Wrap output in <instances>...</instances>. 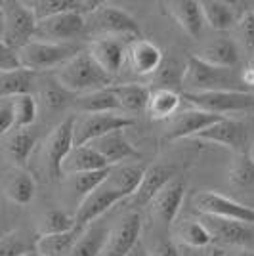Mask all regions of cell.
<instances>
[{"label": "cell", "instance_id": "1", "mask_svg": "<svg viewBox=\"0 0 254 256\" xmlns=\"http://www.w3.org/2000/svg\"><path fill=\"white\" fill-rule=\"evenodd\" d=\"M182 94L197 92H246L235 69H224L202 62L199 56H191L182 69Z\"/></svg>", "mask_w": 254, "mask_h": 256}, {"label": "cell", "instance_id": "2", "mask_svg": "<svg viewBox=\"0 0 254 256\" xmlns=\"http://www.w3.org/2000/svg\"><path fill=\"white\" fill-rule=\"evenodd\" d=\"M54 76L74 96H82L88 92L113 86V76L107 75L88 52H78L67 64L56 69Z\"/></svg>", "mask_w": 254, "mask_h": 256}, {"label": "cell", "instance_id": "3", "mask_svg": "<svg viewBox=\"0 0 254 256\" xmlns=\"http://www.w3.org/2000/svg\"><path fill=\"white\" fill-rule=\"evenodd\" d=\"M78 52H80V48L71 42L58 44L31 40L23 48H20L16 54H18L22 69H27L31 73H44V71L60 69L62 65L67 64Z\"/></svg>", "mask_w": 254, "mask_h": 256}, {"label": "cell", "instance_id": "4", "mask_svg": "<svg viewBox=\"0 0 254 256\" xmlns=\"http://www.w3.org/2000/svg\"><path fill=\"white\" fill-rule=\"evenodd\" d=\"M4 12V32H2V42L14 52H18L25 44L34 40L36 32V18L32 10L27 6V2H0Z\"/></svg>", "mask_w": 254, "mask_h": 256}, {"label": "cell", "instance_id": "5", "mask_svg": "<svg viewBox=\"0 0 254 256\" xmlns=\"http://www.w3.org/2000/svg\"><path fill=\"white\" fill-rule=\"evenodd\" d=\"M134 124V118L122 113H98V115H76L73 126V146H88L115 130H126Z\"/></svg>", "mask_w": 254, "mask_h": 256}, {"label": "cell", "instance_id": "6", "mask_svg": "<svg viewBox=\"0 0 254 256\" xmlns=\"http://www.w3.org/2000/svg\"><path fill=\"white\" fill-rule=\"evenodd\" d=\"M182 100L195 109L220 117H226V113H243L254 109L252 92H197L182 94Z\"/></svg>", "mask_w": 254, "mask_h": 256}, {"label": "cell", "instance_id": "7", "mask_svg": "<svg viewBox=\"0 0 254 256\" xmlns=\"http://www.w3.org/2000/svg\"><path fill=\"white\" fill-rule=\"evenodd\" d=\"M86 29L96 31L98 36H118V38L134 36V38H140L138 22L128 12H124L118 6H111V4H102L94 14H90L88 22H86Z\"/></svg>", "mask_w": 254, "mask_h": 256}, {"label": "cell", "instance_id": "8", "mask_svg": "<svg viewBox=\"0 0 254 256\" xmlns=\"http://www.w3.org/2000/svg\"><path fill=\"white\" fill-rule=\"evenodd\" d=\"M193 204L199 212H202V216L235 220L246 226L254 224L252 206L233 201L232 197H226L218 192H197L193 195Z\"/></svg>", "mask_w": 254, "mask_h": 256}, {"label": "cell", "instance_id": "9", "mask_svg": "<svg viewBox=\"0 0 254 256\" xmlns=\"http://www.w3.org/2000/svg\"><path fill=\"white\" fill-rule=\"evenodd\" d=\"M84 29L86 22L80 14H76V12H64V14L48 18V20L36 22L34 40L65 44L69 42L71 38H76L78 34H82Z\"/></svg>", "mask_w": 254, "mask_h": 256}, {"label": "cell", "instance_id": "10", "mask_svg": "<svg viewBox=\"0 0 254 256\" xmlns=\"http://www.w3.org/2000/svg\"><path fill=\"white\" fill-rule=\"evenodd\" d=\"M142 214L138 210H130L120 218V222L109 230V239L102 256H130L138 246L142 235Z\"/></svg>", "mask_w": 254, "mask_h": 256}, {"label": "cell", "instance_id": "11", "mask_svg": "<svg viewBox=\"0 0 254 256\" xmlns=\"http://www.w3.org/2000/svg\"><path fill=\"white\" fill-rule=\"evenodd\" d=\"M195 140H202V142H208V144H218V146L228 148L235 153H244L246 146H248V130H246V124L243 120L224 117L216 124L199 132L195 136Z\"/></svg>", "mask_w": 254, "mask_h": 256}, {"label": "cell", "instance_id": "12", "mask_svg": "<svg viewBox=\"0 0 254 256\" xmlns=\"http://www.w3.org/2000/svg\"><path fill=\"white\" fill-rule=\"evenodd\" d=\"M162 60H164L162 50L148 38H132L128 42L124 64L134 75L153 76L159 71Z\"/></svg>", "mask_w": 254, "mask_h": 256}, {"label": "cell", "instance_id": "13", "mask_svg": "<svg viewBox=\"0 0 254 256\" xmlns=\"http://www.w3.org/2000/svg\"><path fill=\"white\" fill-rule=\"evenodd\" d=\"M120 201H124V195L111 190V188H107L104 184L96 192L86 195L84 199L78 203V208H76V214H74V224L86 230L88 226L94 224L102 214H106L111 206H115Z\"/></svg>", "mask_w": 254, "mask_h": 256}, {"label": "cell", "instance_id": "14", "mask_svg": "<svg viewBox=\"0 0 254 256\" xmlns=\"http://www.w3.org/2000/svg\"><path fill=\"white\" fill-rule=\"evenodd\" d=\"M224 117L220 115H212V113H206V111H201V109H186L184 113H180L178 117L172 118V122L166 128V134L162 142L164 144H172L176 140H184V138H195L199 132H202L204 128L216 124L218 120H222Z\"/></svg>", "mask_w": 254, "mask_h": 256}, {"label": "cell", "instance_id": "15", "mask_svg": "<svg viewBox=\"0 0 254 256\" xmlns=\"http://www.w3.org/2000/svg\"><path fill=\"white\" fill-rule=\"evenodd\" d=\"M128 44L118 36H94L88 46V54L109 76L115 78L124 65Z\"/></svg>", "mask_w": 254, "mask_h": 256}, {"label": "cell", "instance_id": "16", "mask_svg": "<svg viewBox=\"0 0 254 256\" xmlns=\"http://www.w3.org/2000/svg\"><path fill=\"white\" fill-rule=\"evenodd\" d=\"M73 126L74 115L65 117L58 126L54 128L50 138L46 142V162L52 178H62V162L73 150Z\"/></svg>", "mask_w": 254, "mask_h": 256}, {"label": "cell", "instance_id": "17", "mask_svg": "<svg viewBox=\"0 0 254 256\" xmlns=\"http://www.w3.org/2000/svg\"><path fill=\"white\" fill-rule=\"evenodd\" d=\"M92 146L104 159L109 166H118L120 162L124 160H140L142 159V153L136 150V146H132L128 142L124 130H115L111 134H106L104 138L96 140Z\"/></svg>", "mask_w": 254, "mask_h": 256}, {"label": "cell", "instance_id": "18", "mask_svg": "<svg viewBox=\"0 0 254 256\" xmlns=\"http://www.w3.org/2000/svg\"><path fill=\"white\" fill-rule=\"evenodd\" d=\"M184 197H186V182L182 180V178L170 180L168 184L155 195V199L151 201V204H153V214H155L166 228H170V226L176 222V216L180 212Z\"/></svg>", "mask_w": 254, "mask_h": 256}, {"label": "cell", "instance_id": "19", "mask_svg": "<svg viewBox=\"0 0 254 256\" xmlns=\"http://www.w3.org/2000/svg\"><path fill=\"white\" fill-rule=\"evenodd\" d=\"M174 178H176V168H172L168 164H153V166L146 168V174L140 182V188L130 197V204L144 206V204L151 203L155 199V195Z\"/></svg>", "mask_w": 254, "mask_h": 256}, {"label": "cell", "instance_id": "20", "mask_svg": "<svg viewBox=\"0 0 254 256\" xmlns=\"http://www.w3.org/2000/svg\"><path fill=\"white\" fill-rule=\"evenodd\" d=\"M202 226L208 230L212 241L226 243V245H244L252 239V230L246 224L226 220V218H214V216H202Z\"/></svg>", "mask_w": 254, "mask_h": 256}, {"label": "cell", "instance_id": "21", "mask_svg": "<svg viewBox=\"0 0 254 256\" xmlns=\"http://www.w3.org/2000/svg\"><path fill=\"white\" fill-rule=\"evenodd\" d=\"M166 12L172 16V20L180 25L184 31L193 38L201 36L204 29V16L199 0H172L166 2Z\"/></svg>", "mask_w": 254, "mask_h": 256}, {"label": "cell", "instance_id": "22", "mask_svg": "<svg viewBox=\"0 0 254 256\" xmlns=\"http://www.w3.org/2000/svg\"><path fill=\"white\" fill-rule=\"evenodd\" d=\"M199 58L202 62L214 65V67L235 69L241 62L239 44H237V40H233L232 36H218L202 48Z\"/></svg>", "mask_w": 254, "mask_h": 256}, {"label": "cell", "instance_id": "23", "mask_svg": "<svg viewBox=\"0 0 254 256\" xmlns=\"http://www.w3.org/2000/svg\"><path fill=\"white\" fill-rule=\"evenodd\" d=\"M109 168L106 159L92 148V146H78L69 151V155L62 162V176H76V174H84V172L102 170Z\"/></svg>", "mask_w": 254, "mask_h": 256}, {"label": "cell", "instance_id": "24", "mask_svg": "<svg viewBox=\"0 0 254 256\" xmlns=\"http://www.w3.org/2000/svg\"><path fill=\"white\" fill-rule=\"evenodd\" d=\"M116 98V104L122 115H138L148 109L149 92L151 88L142 82H124V84L111 86Z\"/></svg>", "mask_w": 254, "mask_h": 256}, {"label": "cell", "instance_id": "25", "mask_svg": "<svg viewBox=\"0 0 254 256\" xmlns=\"http://www.w3.org/2000/svg\"><path fill=\"white\" fill-rule=\"evenodd\" d=\"M82 232H84V228L74 226L73 230H69L65 234L38 235L34 239V250L40 256H69Z\"/></svg>", "mask_w": 254, "mask_h": 256}, {"label": "cell", "instance_id": "26", "mask_svg": "<svg viewBox=\"0 0 254 256\" xmlns=\"http://www.w3.org/2000/svg\"><path fill=\"white\" fill-rule=\"evenodd\" d=\"M73 109L78 115H98V113H120L116 98L109 88L104 90H96V92H88L82 96H76L73 104Z\"/></svg>", "mask_w": 254, "mask_h": 256}, {"label": "cell", "instance_id": "27", "mask_svg": "<svg viewBox=\"0 0 254 256\" xmlns=\"http://www.w3.org/2000/svg\"><path fill=\"white\" fill-rule=\"evenodd\" d=\"M34 192H36V184L34 178L29 170L25 168H14L8 172L6 182H4V193L16 204H29L34 199Z\"/></svg>", "mask_w": 254, "mask_h": 256}, {"label": "cell", "instance_id": "28", "mask_svg": "<svg viewBox=\"0 0 254 256\" xmlns=\"http://www.w3.org/2000/svg\"><path fill=\"white\" fill-rule=\"evenodd\" d=\"M182 106V94L170 88H153L149 92L148 115L153 120H166L172 118Z\"/></svg>", "mask_w": 254, "mask_h": 256}, {"label": "cell", "instance_id": "29", "mask_svg": "<svg viewBox=\"0 0 254 256\" xmlns=\"http://www.w3.org/2000/svg\"><path fill=\"white\" fill-rule=\"evenodd\" d=\"M204 23H208L214 31H230L237 25L241 16L235 10V4L222 0H204L201 2Z\"/></svg>", "mask_w": 254, "mask_h": 256}, {"label": "cell", "instance_id": "30", "mask_svg": "<svg viewBox=\"0 0 254 256\" xmlns=\"http://www.w3.org/2000/svg\"><path fill=\"white\" fill-rule=\"evenodd\" d=\"M36 140H38V134L32 130V126L18 128V130L10 132L8 142H6V153L14 160L16 168H25V162L31 157L32 150L36 146Z\"/></svg>", "mask_w": 254, "mask_h": 256}, {"label": "cell", "instance_id": "31", "mask_svg": "<svg viewBox=\"0 0 254 256\" xmlns=\"http://www.w3.org/2000/svg\"><path fill=\"white\" fill-rule=\"evenodd\" d=\"M146 174V168L142 164H120V166H113V170L106 180V186L115 190V192L122 193L124 199H130L136 190L140 188V182Z\"/></svg>", "mask_w": 254, "mask_h": 256}, {"label": "cell", "instance_id": "32", "mask_svg": "<svg viewBox=\"0 0 254 256\" xmlns=\"http://www.w3.org/2000/svg\"><path fill=\"white\" fill-rule=\"evenodd\" d=\"M107 239H109V230L106 226H88L78 237V241L74 243L69 256H102Z\"/></svg>", "mask_w": 254, "mask_h": 256}, {"label": "cell", "instance_id": "33", "mask_svg": "<svg viewBox=\"0 0 254 256\" xmlns=\"http://www.w3.org/2000/svg\"><path fill=\"white\" fill-rule=\"evenodd\" d=\"M40 100L48 111H62L65 107H73L76 96L60 84L56 76H46L40 84Z\"/></svg>", "mask_w": 254, "mask_h": 256}, {"label": "cell", "instance_id": "34", "mask_svg": "<svg viewBox=\"0 0 254 256\" xmlns=\"http://www.w3.org/2000/svg\"><path fill=\"white\" fill-rule=\"evenodd\" d=\"M34 80H36V73H31L27 69L0 73V100L2 98L22 96V94H31Z\"/></svg>", "mask_w": 254, "mask_h": 256}, {"label": "cell", "instance_id": "35", "mask_svg": "<svg viewBox=\"0 0 254 256\" xmlns=\"http://www.w3.org/2000/svg\"><path fill=\"white\" fill-rule=\"evenodd\" d=\"M174 235L180 239L182 243L193 246V248H204L212 243V237L208 234V230L202 226L201 220L195 218H184L174 222Z\"/></svg>", "mask_w": 254, "mask_h": 256}, {"label": "cell", "instance_id": "36", "mask_svg": "<svg viewBox=\"0 0 254 256\" xmlns=\"http://www.w3.org/2000/svg\"><path fill=\"white\" fill-rule=\"evenodd\" d=\"M230 182L237 190H248L254 188V159L248 151L235 153L232 164H230Z\"/></svg>", "mask_w": 254, "mask_h": 256}, {"label": "cell", "instance_id": "37", "mask_svg": "<svg viewBox=\"0 0 254 256\" xmlns=\"http://www.w3.org/2000/svg\"><path fill=\"white\" fill-rule=\"evenodd\" d=\"M74 216L67 214L62 208H50L42 214L38 224V235H56L65 234L74 228Z\"/></svg>", "mask_w": 254, "mask_h": 256}, {"label": "cell", "instance_id": "38", "mask_svg": "<svg viewBox=\"0 0 254 256\" xmlns=\"http://www.w3.org/2000/svg\"><path fill=\"white\" fill-rule=\"evenodd\" d=\"M12 106H14V130L18 128H29L36 120V100L32 94H22V96L12 98Z\"/></svg>", "mask_w": 254, "mask_h": 256}, {"label": "cell", "instance_id": "39", "mask_svg": "<svg viewBox=\"0 0 254 256\" xmlns=\"http://www.w3.org/2000/svg\"><path fill=\"white\" fill-rule=\"evenodd\" d=\"M113 170V166L109 168H102V170L94 172H84V174H76L73 176V186L76 195L80 197V201L84 199L86 195H90L92 192H96L100 186H104L106 180L109 178V174Z\"/></svg>", "mask_w": 254, "mask_h": 256}, {"label": "cell", "instance_id": "40", "mask_svg": "<svg viewBox=\"0 0 254 256\" xmlns=\"http://www.w3.org/2000/svg\"><path fill=\"white\" fill-rule=\"evenodd\" d=\"M34 250V241L25 239L20 232H12L0 237V256H23Z\"/></svg>", "mask_w": 254, "mask_h": 256}, {"label": "cell", "instance_id": "41", "mask_svg": "<svg viewBox=\"0 0 254 256\" xmlns=\"http://www.w3.org/2000/svg\"><path fill=\"white\" fill-rule=\"evenodd\" d=\"M235 27L241 46L248 54H254V12H244Z\"/></svg>", "mask_w": 254, "mask_h": 256}, {"label": "cell", "instance_id": "42", "mask_svg": "<svg viewBox=\"0 0 254 256\" xmlns=\"http://www.w3.org/2000/svg\"><path fill=\"white\" fill-rule=\"evenodd\" d=\"M14 130V106L12 98H2L0 100V138L10 134Z\"/></svg>", "mask_w": 254, "mask_h": 256}, {"label": "cell", "instance_id": "43", "mask_svg": "<svg viewBox=\"0 0 254 256\" xmlns=\"http://www.w3.org/2000/svg\"><path fill=\"white\" fill-rule=\"evenodd\" d=\"M22 69L18 54L12 48H8L6 44L0 40V73H8V71H18Z\"/></svg>", "mask_w": 254, "mask_h": 256}, {"label": "cell", "instance_id": "44", "mask_svg": "<svg viewBox=\"0 0 254 256\" xmlns=\"http://www.w3.org/2000/svg\"><path fill=\"white\" fill-rule=\"evenodd\" d=\"M149 256H180V252H178V248H176L172 239H162V241H159L157 245L153 246Z\"/></svg>", "mask_w": 254, "mask_h": 256}, {"label": "cell", "instance_id": "45", "mask_svg": "<svg viewBox=\"0 0 254 256\" xmlns=\"http://www.w3.org/2000/svg\"><path fill=\"white\" fill-rule=\"evenodd\" d=\"M239 78H241V84L244 86V90H246V92H248V90H252L254 88V67L252 65L244 67L243 71L239 73Z\"/></svg>", "mask_w": 254, "mask_h": 256}, {"label": "cell", "instance_id": "46", "mask_svg": "<svg viewBox=\"0 0 254 256\" xmlns=\"http://www.w3.org/2000/svg\"><path fill=\"white\" fill-rule=\"evenodd\" d=\"M2 32H4V12L0 6V40H2Z\"/></svg>", "mask_w": 254, "mask_h": 256}, {"label": "cell", "instance_id": "47", "mask_svg": "<svg viewBox=\"0 0 254 256\" xmlns=\"http://www.w3.org/2000/svg\"><path fill=\"white\" fill-rule=\"evenodd\" d=\"M237 256H254V250H241Z\"/></svg>", "mask_w": 254, "mask_h": 256}, {"label": "cell", "instance_id": "48", "mask_svg": "<svg viewBox=\"0 0 254 256\" xmlns=\"http://www.w3.org/2000/svg\"><path fill=\"white\" fill-rule=\"evenodd\" d=\"M136 248H138V246H136ZM136 248H134V252H132V254H130V256H149V254H146V252H142V250H140V252H138Z\"/></svg>", "mask_w": 254, "mask_h": 256}, {"label": "cell", "instance_id": "49", "mask_svg": "<svg viewBox=\"0 0 254 256\" xmlns=\"http://www.w3.org/2000/svg\"><path fill=\"white\" fill-rule=\"evenodd\" d=\"M23 256H40L36 250H31V252H27V254H23Z\"/></svg>", "mask_w": 254, "mask_h": 256}, {"label": "cell", "instance_id": "50", "mask_svg": "<svg viewBox=\"0 0 254 256\" xmlns=\"http://www.w3.org/2000/svg\"><path fill=\"white\" fill-rule=\"evenodd\" d=\"M248 153H250V157L254 159V144H252V148H250V151H248Z\"/></svg>", "mask_w": 254, "mask_h": 256}, {"label": "cell", "instance_id": "51", "mask_svg": "<svg viewBox=\"0 0 254 256\" xmlns=\"http://www.w3.org/2000/svg\"><path fill=\"white\" fill-rule=\"evenodd\" d=\"M212 256H224V254H222V252H214Z\"/></svg>", "mask_w": 254, "mask_h": 256}, {"label": "cell", "instance_id": "52", "mask_svg": "<svg viewBox=\"0 0 254 256\" xmlns=\"http://www.w3.org/2000/svg\"><path fill=\"white\" fill-rule=\"evenodd\" d=\"M0 220H2V208H0Z\"/></svg>", "mask_w": 254, "mask_h": 256}, {"label": "cell", "instance_id": "53", "mask_svg": "<svg viewBox=\"0 0 254 256\" xmlns=\"http://www.w3.org/2000/svg\"><path fill=\"white\" fill-rule=\"evenodd\" d=\"M250 65H252V67H254V60H252V64H250Z\"/></svg>", "mask_w": 254, "mask_h": 256}]
</instances>
